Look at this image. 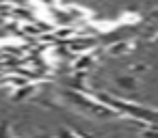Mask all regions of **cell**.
Listing matches in <instances>:
<instances>
[{
	"mask_svg": "<svg viewBox=\"0 0 158 138\" xmlns=\"http://www.w3.org/2000/svg\"><path fill=\"white\" fill-rule=\"evenodd\" d=\"M128 50H130V43H128V41H123V39H121V41H117V43H110V45L106 48V52H108L110 56H119V54H126Z\"/></svg>",
	"mask_w": 158,
	"mask_h": 138,
	"instance_id": "cell-1",
	"label": "cell"
},
{
	"mask_svg": "<svg viewBox=\"0 0 158 138\" xmlns=\"http://www.w3.org/2000/svg\"><path fill=\"white\" fill-rule=\"evenodd\" d=\"M35 138H50V136H44V134H39V136H35Z\"/></svg>",
	"mask_w": 158,
	"mask_h": 138,
	"instance_id": "cell-2",
	"label": "cell"
}]
</instances>
